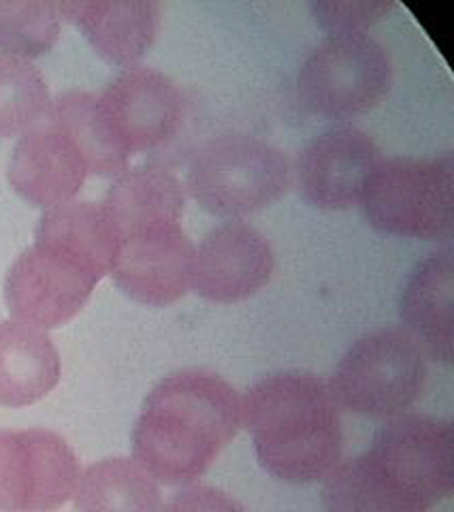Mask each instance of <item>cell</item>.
I'll return each instance as SVG.
<instances>
[{"instance_id": "1", "label": "cell", "mask_w": 454, "mask_h": 512, "mask_svg": "<svg viewBox=\"0 0 454 512\" xmlns=\"http://www.w3.org/2000/svg\"><path fill=\"white\" fill-rule=\"evenodd\" d=\"M454 489V431L427 414L386 421L369 451L324 478L327 512H429Z\"/></svg>"}, {"instance_id": "2", "label": "cell", "mask_w": 454, "mask_h": 512, "mask_svg": "<svg viewBox=\"0 0 454 512\" xmlns=\"http://www.w3.org/2000/svg\"><path fill=\"white\" fill-rule=\"evenodd\" d=\"M241 425V397L218 374L184 370L148 393L133 427V459L158 485L199 480Z\"/></svg>"}, {"instance_id": "3", "label": "cell", "mask_w": 454, "mask_h": 512, "mask_svg": "<svg viewBox=\"0 0 454 512\" xmlns=\"http://www.w3.org/2000/svg\"><path fill=\"white\" fill-rule=\"evenodd\" d=\"M261 466L284 483H318L342 461V408L331 384L307 372L263 378L241 399Z\"/></svg>"}, {"instance_id": "4", "label": "cell", "mask_w": 454, "mask_h": 512, "mask_svg": "<svg viewBox=\"0 0 454 512\" xmlns=\"http://www.w3.org/2000/svg\"><path fill=\"white\" fill-rule=\"evenodd\" d=\"M290 182L282 150L248 135H222L192 152L186 190L209 214L243 218L278 201Z\"/></svg>"}, {"instance_id": "5", "label": "cell", "mask_w": 454, "mask_h": 512, "mask_svg": "<svg viewBox=\"0 0 454 512\" xmlns=\"http://www.w3.org/2000/svg\"><path fill=\"white\" fill-rule=\"evenodd\" d=\"M329 384L339 408L391 421L423 395L427 357L401 327L376 329L348 348Z\"/></svg>"}, {"instance_id": "6", "label": "cell", "mask_w": 454, "mask_h": 512, "mask_svg": "<svg viewBox=\"0 0 454 512\" xmlns=\"http://www.w3.org/2000/svg\"><path fill=\"white\" fill-rule=\"evenodd\" d=\"M363 210L374 229L410 239H450L454 224V158L393 156L365 186Z\"/></svg>"}, {"instance_id": "7", "label": "cell", "mask_w": 454, "mask_h": 512, "mask_svg": "<svg viewBox=\"0 0 454 512\" xmlns=\"http://www.w3.org/2000/svg\"><path fill=\"white\" fill-rule=\"evenodd\" d=\"M391 88V56L365 32L327 37L299 71L301 103L335 122L369 114L384 103Z\"/></svg>"}, {"instance_id": "8", "label": "cell", "mask_w": 454, "mask_h": 512, "mask_svg": "<svg viewBox=\"0 0 454 512\" xmlns=\"http://www.w3.org/2000/svg\"><path fill=\"white\" fill-rule=\"evenodd\" d=\"M107 271L54 239L35 237L7 271L5 301L13 320L41 331L75 318Z\"/></svg>"}, {"instance_id": "9", "label": "cell", "mask_w": 454, "mask_h": 512, "mask_svg": "<svg viewBox=\"0 0 454 512\" xmlns=\"http://www.w3.org/2000/svg\"><path fill=\"white\" fill-rule=\"evenodd\" d=\"M81 476L71 444L47 429L0 431V512H54Z\"/></svg>"}, {"instance_id": "10", "label": "cell", "mask_w": 454, "mask_h": 512, "mask_svg": "<svg viewBox=\"0 0 454 512\" xmlns=\"http://www.w3.org/2000/svg\"><path fill=\"white\" fill-rule=\"evenodd\" d=\"M192 256L182 224L139 229L118 237L109 276L141 306L167 308L188 293Z\"/></svg>"}, {"instance_id": "11", "label": "cell", "mask_w": 454, "mask_h": 512, "mask_svg": "<svg viewBox=\"0 0 454 512\" xmlns=\"http://www.w3.org/2000/svg\"><path fill=\"white\" fill-rule=\"evenodd\" d=\"M99 101L131 156L162 148L184 122L180 86L152 67L124 69L107 84Z\"/></svg>"}, {"instance_id": "12", "label": "cell", "mask_w": 454, "mask_h": 512, "mask_svg": "<svg viewBox=\"0 0 454 512\" xmlns=\"http://www.w3.org/2000/svg\"><path fill=\"white\" fill-rule=\"evenodd\" d=\"M273 250L267 237L246 222H226L194 248L190 288L212 303H239L269 284Z\"/></svg>"}, {"instance_id": "13", "label": "cell", "mask_w": 454, "mask_h": 512, "mask_svg": "<svg viewBox=\"0 0 454 512\" xmlns=\"http://www.w3.org/2000/svg\"><path fill=\"white\" fill-rule=\"evenodd\" d=\"M380 160L382 152L361 128H331L307 143L297 160L301 195L320 210L361 205L365 186Z\"/></svg>"}, {"instance_id": "14", "label": "cell", "mask_w": 454, "mask_h": 512, "mask_svg": "<svg viewBox=\"0 0 454 512\" xmlns=\"http://www.w3.org/2000/svg\"><path fill=\"white\" fill-rule=\"evenodd\" d=\"M7 178L28 203L52 210L75 199L86 184L88 167L67 133L43 118L15 143Z\"/></svg>"}, {"instance_id": "15", "label": "cell", "mask_w": 454, "mask_h": 512, "mask_svg": "<svg viewBox=\"0 0 454 512\" xmlns=\"http://www.w3.org/2000/svg\"><path fill=\"white\" fill-rule=\"evenodd\" d=\"M401 329L425 357L450 363L454 355V254L450 246L431 252L405 282L399 303Z\"/></svg>"}, {"instance_id": "16", "label": "cell", "mask_w": 454, "mask_h": 512, "mask_svg": "<svg viewBox=\"0 0 454 512\" xmlns=\"http://www.w3.org/2000/svg\"><path fill=\"white\" fill-rule=\"evenodd\" d=\"M60 13L103 60L126 69L148 54L160 30L156 0H67Z\"/></svg>"}, {"instance_id": "17", "label": "cell", "mask_w": 454, "mask_h": 512, "mask_svg": "<svg viewBox=\"0 0 454 512\" xmlns=\"http://www.w3.org/2000/svg\"><path fill=\"white\" fill-rule=\"evenodd\" d=\"M101 207L116 237L160 224H182L186 186L156 163L128 167L113 178Z\"/></svg>"}, {"instance_id": "18", "label": "cell", "mask_w": 454, "mask_h": 512, "mask_svg": "<svg viewBox=\"0 0 454 512\" xmlns=\"http://www.w3.org/2000/svg\"><path fill=\"white\" fill-rule=\"evenodd\" d=\"M60 374V352L50 335L20 320H0V406L37 404L54 391Z\"/></svg>"}, {"instance_id": "19", "label": "cell", "mask_w": 454, "mask_h": 512, "mask_svg": "<svg viewBox=\"0 0 454 512\" xmlns=\"http://www.w3.org/2000/svg\"><path fill=\"white\" fill-rule=\"evenodd\" d=\"M47 120L62 128L84 156L88 173L101 178H116L128 169L131 152L113 131L105 109L94 96L84 90H67L52 99Z\"/></svg>"}, {"instance_id": "20", "label": "cell", "mask_w": 454, "mask_h": 512, "mask_svg": "<svg viewBox=\"0 0 454 512\" xmlns=\"http://www.w3.org/2000/svg\"><path fill=\"white\" fill-rule=\"evenodd\" d=\"M75 512H160L162 491L135 459L107 457L79 476Z\"/></svg>"}, {"instance_id": "21", "label": "cell", "mask_w": 454, "mask_h": 512, "mask_svg": "<svg viewBox=\"0 0 454 512\" xmlns=\"http://www.w3.org/2000/svg\"><path fill=\"white\" fill-rule=\"evenodd\" d=\"M35 237L64 244L103 267L107 274L118 246V237L113 233L101 203L92 201H69L45 210L37 224Z\"/></svg>"}, {"instance_id": "22", "label": "cell", "mask_w": 454, "mask_h": 512, "mask_svg": "<svg viewBox=\"0 0 454 512\" xmlns=\"http://www.w3.org/2000/svg\"><path fill=\"white\" fill-rule=\"evenodd\" d=\"M50 88L30 60L0 54V139L22 137L50 109Z\"/></svg>"}, {"instance_id": "23", "label": "cell", "mask_w": 454, "mask_h": 512, "mask_svg": "<svg viewBox=\"0 0 454 512\" xmlns=\"http://www.w3.org/2000/svg\"><path fill=\"white\" fill-rule=\"evenodd\" d=\"M60 3L0 0V54L30 60L50 52L60 37Z\"/></svg>"}, {"instance_id": "24", "label": "cell", "mask_w": 454, "mask_h": 512, "mask_svg": "<svg viewBox=\"0 0 454 512\" xmlns=\"http://www.w3.org/2000/svg\"><path fill=\"white\" fill-rule=\"evenodd\" d=\"M395 11L391 0H318L312 5L314 20L331 35H356Z\"/></svg>"}, {"instance_id": "25", "label": "cell", "mask_w": 454, "mask_h": 512, "mask_svg": "<svg viewBox=\"0 0 454 512\" xmlns=\"http://www.w3.org/2000/svg\"><path fill=\"white\" fill-rule=\"evenodd\" d=\"M160 512H248L233 495L214 487H188L162 504Z\"/></svg>"}]
</instances>
